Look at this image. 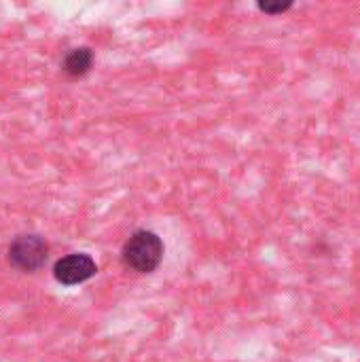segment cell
I'll list each match as a JSON object with an SVG mask.
<instances>
[{
    "label": "cell",
    "mask_w": 360,
    "mask_h": 362,
    "mask_svg": "<svg viewBox=\"0 0 360 362\" xmlns=\"http://www.w3.org/2000/svg\"><path fill=\"white\" fill-rule=\"evenodd\" d=\"M121 261L129 272L153 274L159 267V263L163 261L161 238L149 229L134 231L121 248Z\"/></svg>",
    "instance_id": "cell-1"
},
{
    "label": "cell",
    "mask_w": 360,
    "mask_h": 362,
    "mask_svg": "<svg viewBox=\"0 0 360 362\" xmlns=\"http://www.w3.org/2000/svg\"><path fill=\"white\" fill-rule=\"evenodd\" d=\"M293 6V2H259V8L263 13H284Z\"/></svg>",
    "instance_id": "cell-5"
},
{
    "label": "cell",
    "mask_w": 360,
    "mask_h": 362,
    "mask_svg": "<svg viewBox=\"0 0 360 362\" xmlns=\"http://www.w3.org/2000/svg\"><path fill=\"white\" fill-rule=\"evenodd\" d=\"M98 274L95 261L85 252H72L55 261L53 265V278L62 286H79L87 280H91Z\"/></svg>",
    "instance_id": "cell-3"
},
{
    "label": "cell",
    "mask_w": 360,
    "mask_h": 362,
    "mask_svg": "<svg viewBox=\"0 0 360 362\" xmlns=\"http://www.w3.org/2000/svg\"><path fill=\"white\" fill-rule=\"evenodd\" d=\"M6 259L13 269L21 274H34L45 267L49 259V244L38 233H21L8 244Z\"/></svg>",
    "instance_id": "cell-2"
},
{
    "label": "cell",
    "mask_w": 360,
    "mask_h": 362,
    "mask_svg": "<svg viewBox=\"0 0 360 362\" xmlns=\"http://www.w3.org/2000/svg\"><path fill=\"white\" fill-rule=\"evenodd\" d=\"M93 66V51L89 47H74L70 51H66L64 59H62V70L68 76H85Z\"/></svg>",
    "instance_id": "cell-4"
}]
</instances>
